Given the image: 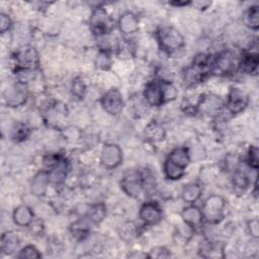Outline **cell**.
<instances>
[{
  "instance_id": "cell-1",
  "label": "cell",
  "mask_w": 259,
  "mask_h": 259,
  "mask_svg": "<svg viewBox=\"0 0 259 259\" xmlns=\"http://www.w3.org/2000/svg\"><path fill=\"white\" fill-rule=\"evenodd\" d=\"M189 163V154L186 148L174 149L164 163V172L168 179H180L184 174V169Z\"/></svg>"
},
{
  "instance_id": "cell-2",
  "label": "cell",
  "mask_w": 259,
  "mask_h": 259,
  "mask_svg": "<svg viewBox=\"0 0 259 259\" xmlns=\"http://www.w3.org/2000/svg\"><path fill=\"white\" fill-rule=\"evenodd\" d=\"M16 62L18 70L32 71L38 68L40 64L38 52L31 46L20 48L16 53Z\"/></svg>"
},
{
  "instance_id": "cell-3",
  "label": "cell",
  "mask_w": 259,
  "mask_h": 259,
  "mask_svg": "<svg viewBox=\"0 0 259 259\" xmlns=\"http://www.w3.org/2000/svg\"><path fill=\"white\" fill-rule=\"evenodd\" d=\"M158 42L161 48L168 52H173L180 49L183 44V37L174 28L167 27L158 31L157 33Z\"/></svg>"
},
{
  "instance_id": "cell-4",
  "label": "cell",
  "mask_w": 259,
  "mask_h": 259,
  "mask_svg": "<svg viewBox=\"0 0 259 259\" xmlns=\"http://www.w3.org/2000/svg\"><path fill=\"white\" fill-rule=\"evenodd\" d=\"M225 200L219 195H212L205 200L202 208V216L212 223H217L222 218Z\"/></svg>"
},
{
  "instance_id": "cell-5",
  "label": "cell",
  "mask_w": 259,
  "mask_h": 259,
  "mask_svg": "<svg viewBox=\"0 0 259 259\" xmlns=\"http://www.w3.org/2000/svg\"><path fill=\"white\" fill-rule=\"evenodd\" d=\"M90 26L94 34L105 35L109 33L113 28V21L108 15L107 11L102 8H97L91 16Z\"/></svg>"
},
{
  "instance_id": "cell-6",
  "label": "cell",
  "mask_w": 259,
  "mask_h": 259,
  "mask_svg": "<svg viewBox=\"0 0 259 259\" xmlns=\"http://www.w3.org/2000/svg\"><path fill=\"white\" fill-rule=\"evenodd\" d=\"M143 175L137 171H132L126 174L122 180L124 191L133 197H138L144 188Z\"/></svg>"
},
{
  "instance_id": "cell-7",
  "label": "cell",
  "mask_w": 259,
  "mask_h": 259,
  "mask_svg": "<svg viewBox=\"0 0 259 259\" xmlns=\"http://www.w3.org/2000/svg\"><path fill=\"white\" fill-rule=\"evenodd\" d=\"M101 105L108 114L114 115V116L119 115L122 112L123 106H124L121 92L116 88L109 90L105 95H103L101 99Z\"/></svg>"
},
{
  "instance_id": "cell-8",
  "label": "cell",
  "mask_w": 259,
  "mask_h": 259,
  "mask_svg": "<svg viewBox=\"0 0 259 259\" xmlns=\"http://www.w3.org/2000/svg\"><path fill=\"white\" fill-rule=\"evenodd\" d=\"M144 96L149 105L153 107H159L162 106L165 100V94H164V83L157 82V81H151L147 84Z\"/></svg>"
},
{
  "instance_id": "cell-9",
  "label": "cell",
  "mask_w": 259,
  "mask_h": 259,
  "mask_svg": "<svg viewBox=\"0 0 259 259\" xmlns=\"http://www.w3.org/2000/svg\"><path fill=\"white\" fill-rule=\"evenodd\" d=\"M248 101V95L244 91L239 88H233L228 95L227 108L231 114H239L246 109Z\"/></svg>"
},
{
  "instance_id": "cell-10",
  "label": "cell",
  "mask_w": 259,
  "mask_h": 259,
  "mask_svg": "<svg viewBox=\"0 0 259 259\" xmlns=\"http://www.w3.org/2000/svg\"><path fill=\"white\" fill-rule=\"evenodd\" d=\"M140 219L146 225H156L162 219V211L157 202L150 201L142 205L140 210Z\"/></svg>"
},
{
  "instance_id": "cell-11",
  "label": "cell",
  "mask_w": 259,
  "mask_h": 259,
  "mask_svg": "<svg viewBox=\"0 0 259 259\" xmlns=\"http://www.w3.org/2000/svg\"><path fill=\"white\" fill-rule=\"evenodd\" d=\"M123 160L122 150L118 145H107L101 153V162L107 168H116Z\"/></svg>"
},
{
  "instance_id": "cell-12",
  "label": "cell",
  "mask_w": 259,
  "mask_h": 259,
  "mask_svg": "<svg viewBox=\"0 0 259 259\" xmlns=\"http://www.w3.org/2000/svg\"><path fill=\"white\" fill-rule=\"evenodd\" d=\"M6 100L10 107H20L27 100V90L23 84H16L6 91Z\"/></svg>"
},
{
  "instance_id": "cell-13",
  "label": "cell",
  "mask_w": 259,
  "mask_h": 259,
  "mask_svg": "<svg viewBox=\"0 0 259 259\" xmlns=\"http://www.w3.org/2000/svg\"><path fill=\"white\" fill-rule=\"evenodd\" d=\"M234 67L233 56L229 52L220 54L216 60L212 63L211 70L217 74H228L232 71Z\"/></svg>"
},
{
  "instance_id": "cell-14",
  "label": "cell",
  "mask_w": 259,
  "mask_h": 259,
  "mask_svg": "<svg viewBox=\"0 0 259 259\" xmlns=\"http://www.w3.org/2000/svg\"><path fill=\"white\" fill-rule=\"evenodd\" d=\"M34 214L27 205H21L16 209L14 213V221L21 227L30 226L33 223Z\"/></svg>"
},
{
  "instance_id": "cell-15",
  "label": "cell",
  "mask_w": 259,
  "mask_h": 259,
  "mask_svg": "<svg viewBox=\"0 0 259 259\" xmlns=\"http://www.w3.org/2000/svg\"><path fill=\"white\" fill-rule=\"evenodd\" d=\"M119 26L124 34H133L139 29V21L135 15L126 13L121 17Z\"/></svg>"
},
{
  "instance_id": "cell-16",
  "label": "cell",
  "mask_w": 259,
  "mask_h": 259,
  "mask_svg": "<svg viewBox=\"0 0 259 259\" xmlns=\"http://www.w3.org/2000/svg\"><path fill=\"white\" fill-rule=\"evenodd\" d=\"M182 218L189 227H195L202 222V212L196 206H187L182 211Z\"/></svg>"
},
{
  "instance_id": "cell-17",
  "label": "cell",
  "mask_w": 259,
  "mask_h": 259,
  "mask_svg": "<svg viewBox=\"0 0 259 259\" xmlns=\"http://www.w3.org/2000/svg\"><path fill=\"white\" fill-rule=\"evenodd\" d=\"M222 107H223L222 100L219 97L213 96V95L202 98L199 103V108L201 109V111L205 112L206 114H215L219 112L222 109Z\"/></svg>"
},
{
  "instance_id": "cell-18",
  "label": "cell",
  "mask_w": 259,
  "mask_h": 259,
  "mask_svg": "<svg viewBox=\"0 0 259 259\" xmlns=\"http://www.w3.org/2000/svg\"><path fill=\"white\" fill-rule=\"evenodd\" d=\"M20 245V240L18 236L14 233H7L2 239V249L7 254L14 253Z\"/></svg>"
},
{
  "instance_id": "cell-19",
  "label": "cell",
  "mask_w": 259,
  "mask_h": 259,
  "mask_svg": "<svg viewBox=\"0 0 259 259\" xmlns=\"http://www.w3.org/2000/svg\"><path fill=\"white\" fill-rule=\"evenodd\" d=\"M241 68L248 74H255L258 69V55L257 54H246L241 62Z\"/></svg>"
},
{
  "instance_id": "cell-20",
  "label": "cell",
  "mask_w": 259,
  "mask_h": 259,
  "mask_svg": "<svg viewBox=\"0 0 259 259\" xmlns=\"http://www.w3.org/2000/svg\"><path fill=\"white\" fill-rule=\"evenodd\" d=\"M201 195V187L198 184H189L182 191V198L188 203L195 202Z\"/></svg>"
},
{
  "instance_id": "cell-21",
  "label": "cell",
  "mask_w": 259,
  "mask_h": 259,
  "mask_svg": "<svg viewBox=\"0 0 259 259\" xmlns=\"http://www.w3.org/2000/svg\"><path fill=\"white\" fill-rule=\"evenodd\" d=\"M259 14H258V7L254 6L251 7L247 10V12L244 15V22L245 24L253 29V30H257L259 27Z\"/></svg>"
},
{
  "instance_id": "cell-22",
  "label": "cell",
  "mask_w": 259,
  "mask_h": 259,
  "mask_svg": "<svg viewBox=\"0 0 259 259\" xmlns=\"http://www.w3.org/2000/svg\"><path fill=\"white\" fill-rule=\"evenodd\" d=\"M106 216V206L103 203L93 205L89 211V219L94 223H99Z\"/></svg>"
},
{
  "instance_id": "cell-23",
  "label": "cell",
  "mask_w": 259,
  "mask_h": 259,
  "mask_svg": "<svg viewBox=\"0 0 259 259\" xmlns=\"http://www.w3.org/2000/svg\"><path fill=\"white\" fill-rule=\"evenodd\" d=\"M30 135V129L26 125L19 124L13 130V139L17 142L26 140Z\"/></svg>"
},
{
  "instance_id": "cell-24",
  "label": "cell",
  "mask_w": 259,
  "mask_h": 259,
  "mask_svg": "<svg viewBox=\"0 0 259 259\" xmlns=\"http://www.w3.org/2000/svg\"><path fill=\"white\" fill-rule=\"evenodd\" d=\"M42 255L41 253L38 251V249H36V247L34 246H27L25 247L21 253L19 254V258H40Z\"/></svg>"
},
{
  "instance_id": "cell-25",
  "label": "cell",
  "mask_w": 259,
  "mask_h": 259,
  "mask_svg": "<svg viewBox=\"0 0 259 259\" xmlns=\"http://www.w3.org/2000/svg\"><path fill=\"white\" fill-rule=\"evenodd\" d=\"M72 92L75 96L82 98L85 92V85L81 78H76L72 84Z\"/></svg>"
},
{
  "instance_id": "cell-26",
  "label": "cell",
  "mask_w": 259,
  "mask_h": 259,
  "mask_svg": "<svg viewBox=\"0 0 259 259\" xmlns=\"http://www.w3.org/2000/svg\"><path fill=\"white\" fill-rule=\"evenodd\" d=\"M248 163L249 165L254 168L257 169L258 168V149L257 147H251L249 152H248Z\"/></svg>"
},
{
  "instance_id": "cell-27",
  "label": "cell",
  "mask_w": 259,
  "mask_h": 259,
  "mask_svg": "<svg viewBox=\"0 0 259 259\" xmlns=\"http://www.w3.org/2000/svg\"><path fill=\"white\" fill-rule=\"evenodd\" d=\"M234 184L239 188H245L248 185V177L242 172H237L234 175Z\"/></svg>"
},
{
  "instance_id": "cell-28",
  "label": "cell",
  "mask_w": 259,
  "mask_h": 259,
  "mask_svg": "<svg viewBox=\"0 0 259 259\" xmlns=\"http://www.w3.org/2000/svg\"><path fill=\"white\" fill-rule=\"evenodd\" d=\"M154 130L155 131H152L150 128H148L147 132H148V136L151 137L152 140L154 141H157V140H161L163 139V136H164V132L161 128H158L156 125H154Z\"/></svg>"
},
{
  "instance_id": "cell-29",
  "label": "cell",
  "mask_w": 259,
  "mask_h": 259,
  "mask_svg": "<svg viewBox=\"0 0 259 259\" xmlns=\"http://www.w3.org/2000/svg\"><path fill=\"white\" fill-rule=\"evenodd\" d=\"M169 256H170V253L164 247H157L153 249L151 252V255H149V257H155V258H166Z\"/></svg>"
},
{
  "instance_id": "cell-30",
  "label": "cell",
  "mask_w": 259,
  "mask_h": 259,
  "mask_svg": "<svg viewBox=\"0 0 259 259\" xmlns=\"http://www.w3.org/2000/svg\"><path fill=\"white\" fill-rule=\"evenodd\" d=\"M11 26H12L11 19L8 16L3 14L2 17H0V32L5 34L7 31L10 30Z\"/></svg>"
},
{
  "instance_id": "cell-31",
  "label": "cell",
  "mask_w": 259,
  "mask_h": 259,
  "mask_svg": "<svg viewBox=\"0 0 259 259\" xmlns=\"http://www.w3.org/2000/svg\"><path fill=\"white\" fill-rule=\"evenodd\" d=\"M97 64H98V66L99 67H101V68H103V69H106V67L107 66H109L110 64H111V60H110V57H109V55L106 53H100L99 54V56L97 57Z\"/></svg>"
},
{
  "instance_id": "cell-32",
  "label": "cell",
  "mask_w": 259,
  "mask_h": 259,
  "mask_svg": "<svg viewBox=\"0 0 259 259\" xmlns=\"http://www.w3.org/2000/svg\"><path fill=\"white\" fill-rule=\"evenodd\" d=\"M258 220L257 219H254L252 220L250 223H249V230H250V233L251 235L254 237V238H257L258 237V234H259V228H258Z\"/></svg>"
},
{
  "instance_id": "cell-33",
  "label": "cell",
  "mask_w": 259,
  "mask_h": 259,
  "mask_svg": "<svg viewBox=\"0 0 259 259\" xmlns=\"http://www.w3.org/2000/svg\"><path fill=\"white\" fill-rule=\"evenodd\" d=\"M190 3L189 2H184V3H171V5L173 6H176V7H182V6H186V5H189Z\"/></svg>"
}]
</instances>
